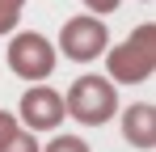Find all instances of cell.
I'll use <instances>...</instances> for the list:
<instances>
[{"label": "cell", "mask_w": 156, "mask_h": 152, "mask_svg": "<svg viewBox=\"0 0 156 152\" xmlns=\"http://www.w3.org/2000/svg\"><path fill=\"white\" fill-rule=\"evenodd\" d=\"M63 110L84 127H101L110 123L114 114H118V89H114V80L110 76H80L72 80V89L63 93Z\"/></svg>", "instance_id": "6da1fadb"}, {"label": "cell", "mask_w": 156, "mask_h": 152, "mask_svg": "<svg viewBox=\"0 0 156 152\" xmlns=\"http://www.w3.org/2000/svg\"><path fill=\"white\" fill-rule=\"evenodd\" d=\"M105 68H110L114 85H144V80H152V72H156V25L148 21V25H139L127 42H118L110 51Z\"/></svg>", "instance_id": "7a4b0ae2"}, {"label": "cell", "mask_w": 156, "mask_h": 152, "mask_svg": "<svg viewBox=\"0 0 156 152\" xmlns=\"http://www.w3.org/2000/svg\"><path fill=\"white\" fill-rule=\"evenodd\" d=\"M9 68L21 76V80H30V85L47 80V76L55 72V47H51V38H42V34H34V30L13 34V42H9Z\"/></svg>", "instance_id": "3957f363"}, {"label": "cell", "mask_w": 156, "mask_h": 152, "mask_svg": "<svg viewBox=\"0 0 156 152\" xmlns=\"http://www.w3.org/2000/svg\"><path fill=\"white\" fill-rule=\"evenodd\" d=\"M105 47H110V30H105L101 17H93V13H84V17H68L63 30H59V51H63L68 59H76V63L97 59Z\"/></svg>", "instance_id": "277c9868"}, {"label": "cell", "mask_w": 156, "mask_h": 152, "mask_svg": "<svg viewBox=\"0 0 156 152\" xmlns=\"http://www.w3.org/2000/svg\"><path fill=\"white\" fill-rule=\"evenodd\" d=\"M17 114H21V123H26L30 131H55V127L68 118V110H63V93H55V89H47V85L38 80V85H30L26 93H21Z\"/></svg>", "instance_id": "5b68a950"}, {"label": "cell", "mask_w": 156, "mask_h": 152, "mask_svg": "<svg viewBox=\"0 0 156 152\" xmlns=\"http://www.w3.org/2000/svg\"><path fill=\"white\" fill-rule=\"evenodd\" d=\"M122 139L135 144L139 152L156 148V106L152 101H135L122 110Z\"/></svg>", "instance_id": "8992f818"}, {"label": "cell", "mask_w": 156, "mask_h": 152, "mask_svg": "<svg viewBox=\"0 0 156 152\" xmlns=\"http://www.w3.org/2000/svg\"><path fill=\"white\" fill-rule=\"evenodd\" d=\"M21 9H26V0H0V34L17 30V21H21Z\"/></svg>", "instance_id": "52a82bcc"}, {"label": "cell", "mask_w": 156, "mask_h": 152, "mask_svg": "<svg viewBox=\"0 0 156 152\" xmlns=\"http://www.w3.org/2000/svg\"><path fill=\"white\" fill-rule=\"evenodd\" d=\"M0 152H38V139H34L30 131H21V127H17V131L0 144Z\"/></svg>", "instance_id": "ba28073f"}, {"label": "cell", "mask_w": 156, "mask_h": 152, "mask_svg": "<svg viewBox=\"0 0 156 152\" xmlns=\"http://www.w3.org/2000/svg\"><path fill=\"white\" fill-rule=\"evenodd\" d=\"M38 152H93V148H89L80 135H55L51 144H47V148H38Z\"/></svg>", "instance_id": "9c48e42d"}, {"label": "cell", "mask_w": 156, "mask_h": 152, "mask_svg": "<svg viewBox=\"0 0 156 152\" xmlns=\"http://www.w3.org/2000/svg\"><path fill=\"white\" fill-rule=\"evenodd\" d=\"M118 4H122V0H84V9H89L93 17H110Z\"/></svg>", "instance_id": "30bf717a"}, {"label": "cell", "mask_w": 156, "mask_h": 152, "mask_svg": "<svg viewBox=\"0 0 156 152\" xmlns=\"http://www.w3.org/2000/svg\"><path fill=\"white\" fill-rule=\"evenodd\" d=\"M17 114H9V110H0V144H4V139H9V135H13V131H17Z\"/></svg>", "instance_id": "8fae6325"}, {"label": "cell", "mask_w": 156, "mask_h": 152, "mask_svg": "<svg viewBox=\"0 0 156 152\" xmlns=\"http://www.w3.org/2000/svg\"><path fill=\"white\" fill-rule=\"evenodd\" d=\"M144 4H152V0H144Z\"/></svg>", "instance_id": "7c38bea8"}]
</instances>
